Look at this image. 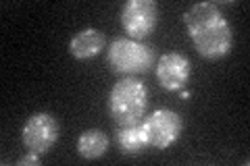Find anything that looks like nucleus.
Here are the masks:
<instances>
[{
	"mask_svg": "<svg viewBox=\"0 0 250 166\" xmlns=\"http://www.w3.org/2000/svg\"><path fill=\"white\" fill-rule=\"evenodd\" d=\"M179 96L186 100V98H190V92H188V90H182V92H179Z\"/></svg>",
	"mask_w": 250,
	"mask_h": 166,
	"instance_id": "obj_13",
	"label": "nucleus"
},
{
	"mask_svg": "<svg viewBox=\"0 0 250 166\" xmlns=\"http://www.w3.org/2000/svg\"><path fill=\"white\" fill-rule=\"evenodd\" d=\"M142 129L146 133L148 148L167 149L182 135L184 123H182V116H179L175 110L159 108L142 121Z\"/></svg>",
	"mask_w": 250,
	"mask_h": 166,
	"instance_id": "obj_6",
	"label": "nucleus"
},
{
	"mask_svg": "<svg viewBox=\"0 0 250 166\" xmlns=\"http://www.w3.org/2000/svg\"><path fill=\"white\" fill-rule=\"evenodd\" d=\"M104 46H106V37L103 31L94 29V27H85L71 37V42H69V54L75 60H90V58H96L104 50Z\"/></svg>",
	"mask_w": 250,
	"mask_h": 166,
	"instance_id": "obj_8",
	"label": "nucleus"
},
{
	"mask_svg": "<svg viewBox=\"0 0 250 166\" xmlns=\"http://www.w3.org/2000/svg\"><path fill=\"white\" fill-rule=\"evenodd\" d=\"M108 149V135L103 129H85L77 139V154L83 160H98Z\"/></svg>",
	"mask_w": 250,
	"mask_h": 166,
	"instance_id": "obj_10",
	"label": "nucleus"
},
{
	"mask_svg": "<svg viewBox=\"0 0 250 166\" xmlns=\"http://www.w3.org/2000/svg\"><path fill=\"white\" fill-rule=\"evenodd\" d=\"M148 108V88L136 77H121L108 93V112L117 125L142 123Z\"/></svg>",
	"mask_w": 250,
	"mask_h": 166,
	"instance_id": "obj_1",
	"label": "nucleus"
},
{
	"mask_svg": "<svg viewBox=\"0 0 250 166\" xmlns=\"http://www.w3.org/2000/svg\"><path fill=\"white\" fill-rule=\"evenodd\" d=\"M106 62L113 73L121 77L144 75L156 65L154 50L144 42L127 37H117L108 46Z\"/></svg>",
	"mask_w": 250,
	"mask_h": 166,
	"instance_id": "obj_2",
	"label": "nucleus"
},
{
	"mask_svg": "<svg viewBox=\"0 0 250 166\" xmlns=\"http://www.w3.org/2000/svg\"><path fill=\"white\" fill-rule=\"evenodd\" d=\"M61 127L59 121L48 112H34L21 127V144L27 152L46 154L59 141Z\"/></svg>",
	"mask_w": 250,
	"mask_h": 166,
	"instance_id": "obj_4",
	"label": "nucleus"
},
{
	"mask_svg": "<svg viewBox=\"0 0 250 166\" xmlns=\"http://www.w3.org/2000/svg\"><path fill=\"white\" fill-rule=\"evenodd\" d=\"M219 17H223L221 11H219V6L213 4V2H198L190 6L186 13H184V25L188 29V34H192V31H196L200 27L208 25V23L217 21Z\"/></svg>",
	"mask_w": 250,
	"mask_h": 166,
	"instance_id": "obj_11",
	"label": "nucleus"
},
{
	"mask_svg": "<svg viewBox=\"0 0 250 166\" xmlns=\"http://www.w3.org/2000/svg\"><path fill=\"white\" fill-rule=\"evenodd\" d=\"M194 44V48L205 60H221L233 48V31L231 23L225 17H219L217 21L200 27L192 34H188Z\"/></svg>",
	"mask_w": 250,
	"mask_h": 166,
	"instance_id": "obj_3",
	"label": "nucleus"
},
{
	"mask_svg": "<svg viewBox=\"0 0 250 166\" xmlns=\"http://www.w3.org/2000/svg\"><path fill=\"white\" fill-rule=\"evenodd\" d=\"M38 162H40V154H36V152H29L27 156H21L17 160L19 166H23V164H38Z\"/></svg>",
	"mask_w": 250,
	"mask_h": 166,
	"instance_id": "obj_12",
	"label": "nucleus"
},
{
	"mask_svg": "<svg viewBox=\"0 0 250 166\" xmlns=\"http://www.w3.org/2000/svg\"><path fill=\"white\" fill-rule=\"evenodd\" d=\"M159 25V6L154 0H129L121 9V27L129 39L142 42Z\"/></svg>",
	"mask_w": 250,
	"mask_h": 166,
	"instance_id": "obj_5",
	"label": "nucleus"
},
{
	"mask_svg": "<svg viewBox=\"0 0 250 166\" xmlns=\"http://www.w3.org/2000/svg\"><path fill=\"white\" fill-rule=\"evenodd\" d=\"M117 148L119 152L125 156H138L142 154L144 149L148 148V141H146V133L142 129V123H136V125H119L117 129Z\"/></svg>",
	"mask_w": 250,
	"mask_h": 166,
	"instance_id": "obj_9",
	"label": "nucleus"
},
{
	"mask_svg": "<svg viewBox=\"0 0 250 166\" xmlns=\"http://www.w3.org/2000/svg\"><path fill=\"white\" fill-rule=\"evenodd\" d=\"M156 79L161 88L167 92H182L192 75V67L184 54L179 52H167L156 60Z\"/></svg>",
	"mask_w": 250,
	"mask_h": 166,
	"instance_id": "obj_7",
	"label": "nucleus"
}]
</instances>
